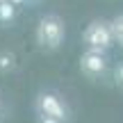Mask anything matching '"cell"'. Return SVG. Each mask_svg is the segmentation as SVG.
Instances as JSON below:
<instances>
[{
	"label": "cell",
	"instance_id": "6da1fadb",
	"mask_svg": "<svg viewBox=\"0 0 123 123\" xmlns=\"http://www.w3.org/2000/svg\"><path fill=\"white\" fill-rule=\"evenodd\" d=\"M64 39H66V25L57 14H46L39 18L34 27V41L41 50L53 53V50L62 48Z\"/></svg>",
	"mask_w": 123,
	"mask_h": 123
},
{
	"label": "cell",
	"instance_id": "7a4b0ae2",
	"mask_svg": "<svg viewBox=\"0 0 123 123\" xmlns=\"http://www.w3.org/2000/svg\"><path fill=\"white\" fill-rule=\"evenodd\" d=\"M82 46L87 50H107L114 46V32H112V21H91L82 32Z\"/></svg>",
	"mask_w": 123,
	"mask_h": 123
},
{
	"label": "cell",
	"instance_id": "3957f363",
	"mask_svg": "<svg viewBox=\"0 0 123 123\" xmlns=\"http://www.w3.org/2000/svg\"><path fill=\"white\" fill-rule=\"evenodd\" d=\"M37 114L39 116H48V119H57L59 123L68 121V107H66V103L62 100L57 93L53 91H41L39 96H37Z\"/></svg>",
	"mask_w": 123,
	"mask_h": 123
},
{
	"label": "cell",
	"instance_id": "277c9868",
	"mask_svg": "<svg viewBox=\"0 0 123 123\" xmlns=\"http://www.w3.org/2000/svg\"><path fill=\"white\" fill-rule=\"evenodd\" d=\"M110 68V59H107L105 53L100 50H84L80 55V71L87 75L89 80H96V78H103Z\"/></svg>",
	"mask_w": 123,
	"mask_h": 123
},
{
	"label": "cell",
	"instance_id": "5b68a950",
	"mask_svg": "<svg viewBox=\"0 0 123 123\" xmlns=\"http://www.w3.org/2000/svg\"><path fill=\"white\" fill-rule=\"evenodd\" d=\"M14 68H16V55L9 50H2L0 53V73H9Z\"/></svg>",
	"mask_w": 123,
	"mask_h": 123
},
{
	"label": "cell",
	"instance_id": "8992f818",
	"mask_svg": "<svg viewBox=\"0 0 123 123\" xmlns=\"http://www.w3.org/2000/svg\"><path fill=\"white\" fill-rule=\"evenodd\" d=\"M112 32H114V43H119V48H123V14L112 18Z\"/></svg>",
	"mask_w": 123,
	"mask_h": 123
},
{
	"label": "cell",
	"instance_id": "52a82bcc",
	"mask_svg": "<svg viewBox=\"0 0 123 123\" xmlns=\"http://www.w3.org/2000/svg\"><path fill=\"white\" fill-rule=\"evenodd\" d=\"M14 16H16V5L14 2H0V21L2 23H9L14 21Z\"/></svg>",
	"mask_w": 123,
	"mask_h": 123
},
{
	"label": "cell",
	"instance_id": "ba28073f",
	"mask_svg": "<svg viewBox=\"0 0 123 123\" xmlns=\"http://www.w3.org/2000/svg\"><path fill=\"white\" fill-rule=\"evenodd\" d=\"M114 78H116V82L123 87V64H119L116 66V71H114Z\"/></svg>",
	"mask_w": 123,
	"mask_h": 123
},
{
	"label": "cell",
	"instance_id": "9c48e42d",
	"mask_svg": "<svg viewBox=\"0 0 123 123\" xmlns=\"http://www.w3.org/2000/svg\"><path fill=\"white\" fill-rule=\"evenodd\" d=\"M39 123H59L57 119H48V116H39Z\"/></svg>",
	"mask_w": 123,
	"mask_h": 123
},
{
	"label": "cell",
	"instance_id": "30bf717a",
	"mask_svg": "<svg viewBox=\"0 0 123 123\" xmlns=\"http://www.w3.org/2000/svg\"><path fill=\"white\" fill-rule=\"evenodd\" d=\"M9 2H14V5H16V7H18V5H23V2H25V0H9Z\"/></svg>",
	"mask_w": 123,
	"mask_h": 123
},
{
	"label": "cell",
	"instance_id": "8fae6325",
	"mask_svg": "<svg viewBox=\"0 0 123 123\" xmlns=\"http://www.w3.org/2000/svg\"><path fill=\"white\" fill-rule=\"evenodd\" d=\"M0 2H7V0H0Z\"/></svg>",
	"mask_w": 123,
	"mask_h": 123
}]
</instances>
